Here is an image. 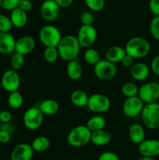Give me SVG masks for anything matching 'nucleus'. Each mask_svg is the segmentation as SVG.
I'll return each instance as SVG.
<instances>
[{"mask_svg":"<svg viewBox=\"0 0 159 160\" xmlns=\"http://www.w3.org/2000/svg\"><path fill=\"white\" fill-rule=\"evenodd\" d=\"M16 39L9 32L0 31V53L10 54L15 52Z\"/></svg>","mask_w":159,"mask_h":160,"instance_id":"18","label":"nucleus"},{"mask_svg":"<svg viewBox=\"0 0 159 160\" xmlns=\"http://www.w3.org/2000/svg\"><path fill=\"white\" fill-rule=\"evenodd\" d=\"M137 160H157L154 157H147V156H141Z\"/></svg>","mask_w":159,"mask_h":160,"instance_id":"46","label":"nucleus"},{"mask_svg":"<svg viewBox=\"0 0 159 160\" xmlns=\"http://www.w3.org/2000/svg\"><path fill=\"white\" fill-rule=\"evenodd\" d=\"M23 104V97L19 91L10 92L8 97V105L13 109H18Z\"/></svg>","mask_w":159,"mask_h":160,"instance_id":"28","label":"nucleus"},{"mask_svg":"<svg viewBox=\"0 0 159 160\" xmlns=\"http://www.w3.org/2000/svg\"><path fill=\"white\" fill-rule=\"evenodd\" d=\"M18 8H20L22 10L27 12L28 11L31 10L33 7L32 2L31 0H20L18 3Z\"/></svg>","mask_w":159,"mask_h":160,"instance_id":"40","label":"nucleus"},{"mask_svg":"<svg viewBox=\"0 0 159 160\" xmlns=\"http://www.w3.org/2000/svg\"><path fill=\"white\" fill-rule=\"evenodd\" d=\"M126 54L125 48L118 45L109 47L105 52V59L112 63H118Z\"/></svg>","mask_w":159,"mask_h":160,"instance_id":"20","label":"nucleus"},{"mask_svg":"<svg viewBox=\"0 0 159 160\" xmlns=\"http://www.w3.org/2000/svg\"><path fill=\"white\" fill-rule=\"evenodd\" d=\"M89 96L85 92L82 90L73 91L70 95V101L73 106L78 108H84L87 106Z\"/></svg>","mask_w":159,"mask_h":160,"instance_id":"25","label":"nucleus"},{"mask_svg":"<svg viewBox=\"0 0 159 160\" xmlns=\"http://www.w3.org/2000/svg\"><path fill=\"white\" fill-rule=\"evenodd\" d=\"M138 96L144 104L157 102L159 99V83L150 81L139 88Z\"/></svg>","mask_w":159,"mask_h":160,"instance_id":"8","label":"nucleus"},{"mask_svg":"<svg viewBox=\"0 0 159 160\" xmlns=\"http://www.w3.org/2000/svg\"><path fill=\"white\" fill-rule=\"evenodd\" d=\"M150 33L154 39L159 41V16L154 17L150 23Z\"/></svg>","mask_w":159,"mask_h":160,"instance_id":"35","label":"nucleus"},{"mask_svg":"<svg viewBox=\"0 0 159 160\" xmlns=\"http://www.w3.org/2000/svg\"><path fill=\"white\" fill-rule=\"evenodd\" d=\"M34 149L31 145L20 143L16 145L10 154V160H31L34 156Z\"/></svg>","mask_w":159,"mask_h":160,"instance_id":"15","label":"nucleus"},{"mask_svg":"<svg viewBox=\"0 0 159 160\" xmlns=\"http://www.w3.org/2000/svg\"><path fill=\"white\" fill-rule=\"evenodd\" d=\"M98 38V31L92 25H82L78 31L76 38L80 47L90 48L95 43Z\"/></svg>","mask_w":159,"mask_h":160,"instance_id":"9","label":"nucleus"},{"mask_svg":"<svg viewBox=\"0 0 159 160\" xmlns=\"http://www.w3.org/2000/svg\"><path fill=\"white\" fill-rule=\"evenodd\" d=\"M80 20L82 25H92L94 21V16L92 11H84L80 16Z\"/></svg>","mask_w":159,"mask_h":160,"instance_id":"36","label":"nucleus"},{"mask_svg":"<svg viewBox=\"0 0 159 160\" xmlns=\"http://www.w3.org/2000/svg\"><path fill=\"white\" fill-rule=\"evenodd\" d=\"M11 135L10 132L6 131L4 129L0 128V143L1 144H7L10 142Z\"/></svg>","mask_w":159,"mask_h":160,"instance_id":"41","label":"nucleus"},{"mask_svg":"<svg viewBox=\"0 0 159 160\" xmlns=\"http://www.w3.org/2000/svg\"><path fill=\"white\" fill-rule=\"evenodd\" d=\"M91 131L86 125H79L73 128L67 135V142L72 147L79 148L90 142Z\"/></svg>","mask_w":159,"mask_h":160,"instance_id":"3","label":"nucleus"},{"mask_svg":"<svg viewBox=\"0 0 159 160\" xmlns=\"http://www.w3.org/2000/svg\"><path fill=\"white\" fill-rule=\"evenodd\" d=\"M9 18L13 27L17 28H22L26 26L28 20L26 12L22 10L18 7L11 10Z\"/></svg>","mask_w":159,"mask_h":160,"instance_id":"21","label":"nucleus"},{"mask_svg":"<svg viewBox=\"0 0 159 160\" xmlns=\"http://www.w3.org/2000/svg\"><path fill=\"white\" fill-rule=\"evenodd\" d=\"M151 70L156 76L159 77V55L156 56L152 59L151 63Z\"/></svg>","mask_w":159,"mask_h":160,"instance_id":"42","label":"nucleus"},{"mask_svg":"<svg viewBox=\"0 0 159 160\" xmlns=\"http://www.w3.org/2000/svg\"><path fill=\"white\" fill-rule=\"evenodd\" d=\"M20 0H0V7L6 10H12L18 6Z\"/></svg>","mask_w":159,"mask_h":160,"instance_id":"37","label":"nucleus"},{"mask_svg":"<svg viewBox=\"0 0 159 160\" xmlns=\"http://www.w3.org/2000/svg\"><path fill=\"white\" fill-rule=\"evenodd\" d=\"M12 25L10 18L4 14H0V31L1 32H10Z\"/></svg>","mask_w":159,"mask_h":160,"instance_id":"34","label":"nucleus"},{"mask_svg":"<svg viewBox=\"0 0 159 160\" xmlns=\"http://www.w3.org/2000/svg\"><path fill=\"white\" fill-rule=\"evenodd\" d=\"M98 160H120L118 155L113 152H104L98 157Z\"/></svg>","mask_w":159,"mask_h":160,"instance_id":"39","label":"nucleus"},{"mask_svg":"<svg viewBox=\"0 0 159 160\" xmlns=\"http://www.w3.org/2000/svg\"><path fill=\"white\" fill-rule=\"evenodd\" d=\"M34 152H45L49 148L50 146V140L46 136H38L31 143Z\"/></svg>","mask_w":159,"mask_h":160,"instance_id":"27","label":"nucleus"},{"mask_svg":"<svg viewBox=\"0 0 159 160\" xmlns=\"http://www.w3.org/2000/svg\"><path fill=\"white\" fill-rule=\"evenodd\" d=\"M62 38L61 31L54 25H45L39 31V39L45 47H57Z\"/></svg>","mask_w":159,"mask_h":160,"instance_id":"5","label":"nucleus"},{"mask_svg":"<svg viewBox=\"0 0 159 160\" xmlns=\"http://www.w3.org/2000/svg\"><path fill=\"white\" fill-rule=\"evenodd\" d=\"M84 59L86 61V62H87L90 65L94 66L98 63L101 59L99 52L95 48H91V47L87 48L85 50L84 53Z\"/></svg>","mask_w":159,"mask_h":160,"instance_id":"29","label":"nucleus"},{"mask_svg":"<svg viewBox=\"0 0 159 160\" xmlns=\"http://www.w3.org/2000/svg\"><path fill=\"white\" fill-rule=\"evenodd\" d=\"M143 125L150 130L159 128V103L145 104L140 113Z\"/></svg>","mask_w":159,"mask_h":160,"instance_id":"4","label":"nucleus"},{"mask_svg":"<svg viewBox=\"0 0 159 160\" xmlns=\"http://www.w3.org/2000/svg\"><path fill=\"white\" fill-rule=\"evenodd\" d=\"M60 7L55 0H45L40 7V13L42 19L47 22H53L59 16Z\"/></svg>","mask_w":159,"mask_h":160,"instance_id":"13","label":"nucleus"},{"mask_svg":"<svg viewBox=\"0 0 159 160\" xmlns=\"http://www.w3.org/2000/svg\"><path fill=\"white\" fill-rule=\"evenodd\" d=\"M66 73L69 78L73 81L80 80L83 75L82 66L76 59L67 62Z\"/></svg>","mask_w":159,"mask_h":160,"instance_id":"24","label":"nucleus"},{"mask_svg":"<svg viewBox=\"0 0 159 160\" xmlns=\"http://www.w3.org/2000/svg\"><path fill=\"white\" fill-rule=\"evenodd\" d=\"M84 160H90V159H84Z\"/></svg>","mask_w":159,"mask_h":160,"instance_id":"47","label":"nucleus"},{"mask_svg":"<svg viewBox=\"0 0 159 160\" xmlns=\"http://www.w3.org/2000/svg\"><path fill=\"white\" fill-rule=\"evenodd\" d=\"M86 126L91 132H94V131L104 129L106 126V120L104 117L100 115L94 116L87 120Z\"/></svg>","mask_w":159,"mask_h":160,"instance_id":"26","label":"nucleus"},{"mask_svg":"<svg viewBox=\"0 0 159 160\" xmlns=\"http://www.w3.org/2000/svg\"><path fill=\"white\" fill-rule=\"evenodd\" d=\"M145 130L140 123H133L129 128V138L135 145H139L145 139Z\"/></svg>","mask_w":159,"mask_h":160,"instance_id":"22","label":"nucleus"},{"mask_svg":"<svg viewBox=\"0 0 159 160\" xmlns=\"http://www.w3.org/2000/svg\"><path fill=\"white\" fill-rule=\"evenodd\" d=\"M144 105L138 95L126 98L123 105V112L126 117L133 118L140 115Z\"/></svg>","mask_w":159,"mask_h":160,"instance_id":"11","label":"nucleus"},{"mask_svg":"<svg viewBox=\"0 0 159 160\" xmlns=\"http://www.w3.org/2000/svg\"><path fill=\"white\" fill-rule=\"evenodd\" d=\"M138 151L141 156L154 157L159 156V140L144 139L138 145Z\"/></svg>","mask_w":159,"mask_h":160,"instance_id":"14","label":"nucleus"},{"mask_svg":"<svg viewBox=\"0 0 159 160\" xmlns=\"http://www.w3.org/2000/svg\"><path fill=\"white\" fill-rule=\"evenodd\" d=\"M126 54L134 59H141L151 52V44L146 38L139 36L131 38L125 45Z\"/></svg>","mask_w":159,"mask_h":160,"instance_id":"2","label":"nucleus"},{"mask_svg":"<svg viewBox=\"0 0 159 160\" xmlns=\"http://www.w3.org/2000/svg\"><path fill=\"white\" fill-rule=\"evenodd\" d=\"M59 54L57 47H45L44 59L48 63H54L59 59Z\"/></svg>","mask_w":159,"mask_h":160,"instance_id":"31","label":"nucleus"},{"mask_svg":"<svg viewBox=\"0 0 159 160\" xmlns=\"http://www.w3.org/2000/svg\"><path fill=\"white\" fill-rule=\"evenodd\" d=\"M25 63V58L23 55L20 53L15 52L12 56L10 59V65L12 70H15L17 71L21 70L23 67Z\"/></svg>","mask_w":159,"mask_h":160,"instance_id":"32","label":"nucleus"},{"mask_svg":"<svg viewBox=\"0 0 159 160\" xmlns=\"http://www.w3.org/2000/svg\"><path fill=\"white\" fill-rule=\"evenodd\" d=\"M111 100L103 94H93L89 96L87 107L90 111L96 113H104L111 108Z\"/></svg>","mask_w":159,"mask_h":160,"instance_id":"10","label":"nucleus"},{"mask_svg":"<svg viewBox=\"0 0 159 160\" xmlns=\"http://www.w3.org/2000/svg\"><path fill=\"white\" fill-rule=\"evenodd\" d=\"M87 7L92 12H99L102 10L105 5L104 0H84Z\"/></svg>","mask_w":159,"mask_h":160,"instance_id":"33","label":"nucleus"},{"mask_svg":"<svg viewBox=\"0 0 159 160\" xmlns=\"http://www.w3.org/2000/svg\"><path fill=\"white\" fill-rule=\"evenodd\" d=\"M38 108L44 115H55L59 110V104L57 101L52 98H47L39 103Z\"/></svg>","mask_w":159,"mask_h":160,"instance_id":"23","label":"nucleus"},{"mask_svg":"<svg viewBox=\"0 0 159 160\" xmlns=\"http://www.w3.org/2000/svg\"><path fill=\"white\" fill-rule=\"evenodd\" d=\"M151 67L146 63L141 62L132 64L129 68V73L132 79L137 81H143L147 79L151 74Z\"/></svg>","mask_w":159,"mask_h":160,"instance_id":"17","label":"nucleus"},{"mask_svg":"<svg viewBox=\"0 0 159 160\" xmlns=\"http://www.w3.org/2000/svg\"><path fill=\"white\" fill-rule=\"evenodd\" d=\"M12 116L9 111L3 110L0 112V120L4 123H9L12 120Z\"/></svg>","mask_w":159,"mask_h":160,"instance_id":"44","label":"nucleus"},{"mask_svg":"<svg viewBox=\"0 0 159 160\" xmlns=\"http://www.w3.org/2000/svg\"><path fill=\"white\" fill-rule=\"evenodd\" d=\"M35 45V40L32 36L23 35L16 40L15 52L26 56L34 49Z\"/></svg>","mask_w":159,"mask_h":160,"instance_id":"16","label":"nucleus"},{"mask_svg":"<svg viewBox=\"0 0 159 160\" xmlns=\"http://www.w3.org/2000/svg\"><path fill=\"white\" fill-rule=\"evenodd\" d=\"M148 7L154 17L159 16V0H150Z\"/></svg>","mask_w":159,"mask_h":160,"instance_id":"38","label":"nucleus"},{"mask_svg":"<svg viewBox=\"0 0 159 160\" xmlns=\"http://www.w3.org/2000/svg\"><path fill=\"white\" fill-rule=\"evenodd\" d=\"M1 84L3 89L8 92L18 91L20 86V77L17 70H8L3 73L1 78Z\"/></svg>","mask_w":159,"mask_h":160,"instance_id":"12","label":"nucleus"},{"mask_svg":"<svg viewBox=\"0 0 159 160\" xmlns=\"http://www.w3.org/2000/svg\"><path fill=\"white\" fill-rule=\"evenodd\" d=\"M122 94L126 98L133 97L138 95L139 88L135 83L133 82H126L123 84L121 88Z\"/></svg>","mask_w":159,"mask_h":160,"instance_id":"30","label":"nucleus"},{"mask_svg":"<svg viewBox=\"0 0 159 160\" xmlns=\"http://www.w3.org/2000/svg\"><path fill=\"white\" fill-rule=\"evenodd\" d=\"M44 114L38 106H33L25 111L23 117V124L29 131H36L41 127L44 121Z\"/></svg>","mask_w":159,"mask_h":160,"instance_id":"6","label":"nucleus"},{"mask_svg":"<svg viewBox=\"0 0 159 160\" xmlns=\"http://www.w3.org/2000/svg\"><path fill=\"white\" fill-rule=\"evenodd\" d=\"M60 8H67L71 6L73 0H55Z\"/></svg>","mask_w":159,"mask_h":160,"instance_id":"45","label":"nucleus"},{"mask_svg":"<svg viewBox=\"0 0 159 160\" xmlns=\"http://www.w3.org/2000/svg\"><path fill=\"white\" fill-rule=\"evenodd\" d=\"M80 48L76 36L71 34L62 37L57 46L59 57L65 62L77 59Z\"/></svg>","mask_w":159,"mask_h":160,"instance_id":"1","label":"nucleus"},{"mask_svg":"<svg viewBox=\"0 0 159 160\" xmlns=\"http://www.w3.org/2000/svg\"><path fill=\"white\" fill-rule=\"evenodd\" d=\"M94 67V73L95 76L101 81H109L113 79L118 73V69L115 64L109 62L107 59H101Z\"/></svg>","mask_w":159,"mask_h":160,"instance_id":"7","label":"nucleus"},{"mask_svg":"<svg viewBox=\"0 0 159 160\" xmlns=\"http://www.w3.org/2000/svg\"><path fill=\"white\" fill-rule=\"evenodd\" d=\"M134 58H132V56H130L129 55L126 54L124 57L123 58V59L121 60L120 63L125 67V68H130L132 66V64L134 63Z\"/></svg>","mask_w":159,"mask_h":160,"instance_id":"43","label":"nucleus"},{"mask_svg":"<svg viewBox=\"0 0 159 160\" xmlns=\"http://www.w3.org/2000/svg\"><path fill=\"white\" fill-rule=\"evenodd\" d=\"M112 136L109 131L102 129L91 132L90 142L96 146H104L112 141Z\"/></svg>","mask_w":159,"mask_h":160,"instance_id":"19","label":"nucleus"}]
</instances>
